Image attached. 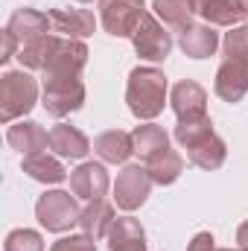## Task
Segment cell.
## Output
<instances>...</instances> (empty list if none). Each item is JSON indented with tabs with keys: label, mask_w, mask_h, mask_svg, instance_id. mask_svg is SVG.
<instances>
[{
	"label": "cell",
	"mask_w": 248,
	"mask_h": 251,
	"mask_svg": "<svg viewBox=\"0 0 248 251\" xmlns=\"http://www.w3.org/2000/svg\"><path fill=\"white\" fill-rule=\"evenodd\" d=\"M175 140L187 149V158L198 170H219L228 158L225 140L213 131L210 117L198 120H178L175 126Z\"/></svg>",
	"instance_id": "cell-1"
},
{
	"label": "cell",
	"mask_w": 248,
	"mask_h": 251,
	"mask_svg": "<svg viewBox=\"0 0 248 251\" xmlns=\"http://www.w3.org/2000/svg\"><path fill=\"white\" fill-rule=\"evenodd\" d=\"M167 88H170L167 76L158 67H134L128 73V88H125L128 111L143 123L155 120L167 105Z\"/></svg>",
	"instance_id": "cell-2"
},
{
	"label": "cell",
	"mask_w": 248,
	"mask_h": 251,
	"mask_svg": "<svg viewBox=\"0 0 248 251\" xmlns=\"http://www.w3.org/2000/svg\"><path fill=\"white\" fill-rule=\"evenodd\" d=\"M38 102V82L26 70H9L0 76V120L15 123Z\"/></svg>",
	"instance_id": "cell-3"
},
{
	"label": "cell",
	"mask_w": 248,
	"mask_h": 251,
	"mask_svg": "<svg viewBox=\"0 0 248 251\" xmlns=\"http://www.w3.org/2000/svg\"><path fill=\"white\" fill-rule=\"evenodd\" d=\"M35 216H38V222H41L47 231L64 234V231H70L73 225H79L82 210L76 207V199H73L70 193H64V190H47V193L38 199V204H35Z\"/></svg>",
	"instance_id": "cell-4"
},
{
	"label": "cell",
	"mask_w": 248,
	"mask_h": 251,
	"mask_svg": "<svg viewBox=\"0 0 248 251\" xmlns=\"http://www.w3.org/2000/svg\"><path fill=\"white\" fill-rule=\"evenodd\" d=\"M44 111L64 117L85 105V85L79 76H47L44 79Z\"/></svg>",
	"instance_id": "cell-5"
},
{
	"label": "cell",
	"mask_w": 248,
	"mask_h": 251,
	"mask_svg": "<svg viewBox=\"0 0 248 251\" xmlns=\"http://www.w3.org/2000/svg\"><path fill=\"white\" fill-rule=\"evenodd\" d=\"M143 15H146L143 0H99V21L105 32L114 38H131Z\"/></svg>",
	"instance_id": "cell-6"
},
{
	"label": "cell",
	"mask_w": 248,
	"mask_h": 251,
	"mask_svg": "<svg viewBox=\"0 0 248 251\" xmlns=\"http://www.w3.org/2000/svg\"><path fill=\"white\" fill-rule=\"evenodd\" d=\"M131 44H134V53L146 62H164L173 50V38L167 32V26L155 18V15H143V21L137 24L134 35H131Z\"/></svg>",
	"instance_id": "cell-7"
},
{
	"label": "cell",
	"mask_w": 248,
	"mask_h": 251,
	"mask_svg": "<svg viewBox=\"0 0 248 251\" xmlns=\"http://www.w3.org/2000/svg\"><path fill=\"white\" fill-rule=\"evenodd\" d=\"M152 184L155 181H152V176H149L146 167L128 164L123 173L117 176V181H114V201H117V207L120 210H137L149 199Z\"/></svg>",
	"instance_id": "cell-8"
},
{
	"label": "cell",
	"mask_w": 248,
	"mask_h": 251,
	"mask_svg": "<svg viewBox=\"0 0 248 251\" xmlns=\"http://www.w3.org/2000/svg\"><path fill=\"white\" fill-rule=\"evenodd\" d=\"M88 64V47L76 38H56V47L50 53V62L41 70L47 76H79Z\"/></svg>",
	"instance_id": "cell-9"
},
{
	"label": "cell",
	"mask_w": 248,
	"mask_h": 251,
	"mask_svg": "<svg viewBox=\"0 0 248 251\" xmlns=\"http://www.w3.org/2000/svg\"><path fill=\"white\" fill-rule=\"evenodd\" d=\"M213 91L225 102H240L248 94V59H225L216 70Z\"/></svg>",
	"instance_id": "cell-10"
},
{
	"label": "cell",
	"mask_w": 248,
	"mask_h": 251,
	"mask_svg": "<svg viewBox=\"0 0 248 251\" xmlns=\"http://www.w3.org/2000/svg\"><path fill=\"white\" fill-rule=\"evenodd\" d=\"M108 184H111L108 170L102 164H94V161H85V164H79L70 173V190H73V196H79L85 201L102 199L108 193Z\"/></svg>",
	"instance_id": "cell-11"
},
{
	"label": "cell",
	"mask_w": 248,
	"mask_h": 251,
	"mask_svg": "<svg viewBox=\"0 0 248 251\" xmlns=\"http://www.w3.org/2000/svg\"><path fill=\"white\" fill-rule=\"evenodd\" d=\"M173 111L178 120H198V117H207V91L193 82V79H181L175 88H173Z\"/></svg>",
	"instance_id": "cell-12"
},
{
	"label": "cell",
	"mask_w": 248,
	"mask_h": 251,
	"mask_svg": "<svg viewBox=\"0 0 248 251\" xmlns=\"http://www.w3.org/2000/svg\"><path fill=\"white\" fill-rule=\"evenodd\" d=\"M47 15H50L53 32H62L64 38L82 41V38L94 35V29H97V18L88 9H53Z\"/></svg>",
	"instance_id": "cell-13"
},
{
	"label": "cell",
	"mask_w": 248,
	"mask_h": 251,
	"mask_svg": "<svg viewBox=\"0 0 248 251\" xmlns=\"http://www.w3.org/2000/svg\"><path fill=\"white\" fill-rule=\"evenodd\" d=\"M6 29L18 38V47H24V44L35 41V38L47 35V29H53V24H50V15H44V12H38V9H26V6H24V9H18V12L9 18Z\"/></svg>",
	"instance_id": "cell-14"
},
{
	"label": "cell",
	"mask_w": 248,
	"mask_h": 251,
	"mask_svg": "<svg viewBox=\"0 0 248 251\" xmlns=\"http://www.w3.org/2000/svg\"><path fill=\"white\" fill-rule=\"evenodd\" d=\"M6 140H9L12 149L24 152V158H26V155L44 152L50 146V131H44L41 123H35V120H18V123L9 126Z\"/></svg>",
	"instance_id": "cell-15"
},
{
	"label": "cell",
	"mask_w": 248,
	"mask_h": 251,
	"mask_svg": "<svg viewBox=\"0 0 248 251\" xmlns=\"http://www.w3.org/2000/svg\"><path fill=\"white\" fill-rule=\"evenodd\" d=\"M131 146H134V155H140V161L149 164L170 149V134L158 123H140L131 131Z\"/></svg>",
	"instance_id": "cell-16"
},
{
	"label": "cell",
	"mask_w": 248,
	"mask_h": 251,
	"mask_svg": "<svg viewBox=\"0 0 248 251\" xmlns=\"http://www.w3.org/2000/svg\"><path fill=\"white\" fill-rule=\"evenodd\" d=\"M50 149L59 158H85L94 146H91V140L85 137L82 128H76L70 123H59L50 128Z\"/></svg>",
	"instance_id": "cell-17"
},
{
	"label": "cell",
	"mask_w": 248,
	"mask_h": 251,
	"mask_svg": "<svg viewBox=\"0 0 248 251\" xmlns=\"http://www.w3.org/2000/svg\"><path fill=\"white\" fill-rule=\"evenodd\" d=\"M190 3H193V12L213 26H237L246 18L240 0H190Z\"/></svg>",
	"instance_id": "cell-18"
},
{
	"label": "cell",
	"mask_w": 248,
	"mask_h": 251,
	"mask_svg": "<svg viewBox=\"0 0 248 251\" xmlns=\"http://www.w3.org/2000/svg\"><path fill=\"white\" fill-rule=\"evenodd\" d=\"M114 222H117V219H114V207H111L108 201H102V199L88 201V207H85L82 216H79V228H82V234H88L91 240H105Z\"/></svg>",
	"instance_id": "cell-19"
},
{
	"label": "cell",
	"mask_w": 248,
	"mask_h": 251,
	"mask_svg": "<svg viewBox=\"0 0 248 251\" xmlns=\"http://www.w3.org/2000/svg\"><path fill=\"white\" fill-rule=\"evenodd\" d=\"M181 50H184V56L190 59H207V56H213L216 53V47H219V32L213 29V26H204V24H193L190 29L181 32Z\"/></svg>",
	"instance_id": "cell-20"
},
{
	"label": "cell",
	"mask_w": 248,
	"mask_h": 251,
	"mask_svg": "<svg viewBox=\"0 0 248 251\" xmlns=\"http://www.w3.org/2000/svg\"><path fill=\"white\" fill-rule=\"evenodd\" d=\"M108 249L111 251H146V231L137 219L123 216L108 231Z\"/></svg>",
	"instance_id": "cell-21"
},
{
	"label": "cell",
	"mask_w": 248,
	"mask_h": 251,
	"mask_svg": "<svg viewBox=\"0 0 248 251\" xmlns=\"http://www.w3.org/2000/svg\"><path fill=\"white\" fill-rule=\"evenodd\" d=\"M94 152H97L105 164H125L128 155H134L131 134H125V131H120V128L102 131V134L94 140Z\"/></svg>",
	"instance_id": "cell-22"
},
{
	"label": "cell",
	"mask_w": 248,
	"mask_h": 251,
	"mask_svg": "<svg viewBox=\"0 0 248 251\" xmlns=\"http://www.w3.org/2000/svg\"><path fill=\"white\" fill-rule=\"evenodd\" d=\"M24 173L32 178V181H41V184H59L67 178V170L59 158L47 155V152H35V155H26L24 158Z\"/></svg>",
	"instance_id": "cell-23"
},
{
	"label": "cell",
	"mask_w": 248,
	"mask_h": 251,
	"mask_svg": "<svg viewBox=\"0 0 248 251\" xmlns=\"http://www.w3.org/2000/svg\"><path fill=\"white\" fill-rule=\"evenodd\" d=\"M152 9H155V18L164 21V26H170V29L184 32V29L193 26V15L196 12H193L190 0H155Z\"/></svg>",
	"instance_id": "cell-24"
},
{
	"label": "cell",
	"mask_w": 248,
	"mask_h": 251,
	"mask_svg": "<svg viewBox=\"0 0 248 251\" xmlns=\"http://www.w3.org/2000/svg\"><path fill=\"white\" fill-rule=\"evenodd\" d=\"M146 170H149V176H152L155 184L167 187V184H175V181L181 178V173H184V158H181L175 149H167L164 155H158L155 161H149Z\"/></svg>",
	"instance_id": "cell-25"
},
{
	"label": "cell",
	"mask_w": 248,
	"mask_h": 251,
	"mask_svg": "<svg viewBox=\"0 0 248 251\" xmlns=\"http://www.w3.org/2000/svg\"><path fill=\"white\" fill-rule=\"evenodd\" d=\"M56 38H59V35H50V32H47V35H41V38L24 44V47L18 50V62L24 64L26 70H44L47 62H50L53 47H56Z\"/></svg>",
	"instance_id": "cell-26"
},
{
	"label": "cell",
	"mask_w": 248,
	"mask_h": 251,
	"mask_svg": "<svg viewBox=\"0 0 248 251\" xmlns=\"http://www.w3.org/2000/svg\"><path fill=\"white\" fill-rule=\"evenodd\" d=\"M3 251H44V240L38 231H29V228H15L6 234V243Z\"/></svg>",
	"instance_id": "cell-27"
},
{
	"label": "cell",
	"mask_w": 248,
	"mask_h": 251,
	"mask_svg": "<svg viewBox=\"0 0 248 251\" xmlns=\"http://www.w3.org/2000/svg\"><path fill=\"white\" fill-rule=\"evenodd\" d=\"M222 47L228 59H248V26H231V32H225Z\"/></svg>",
	"instance_id": "cell-28"
},
{
	"label": "cell",
	"mask_w": 248,
	"mask_h": 251,
	"mask_svg": "<svg viewBox=\"0 0 248 251\" xmlns=\"http://www.w3.org/2000/svg\"><path fill=\"white\" fill-rule=\"evenodd\" d=\"M50 251H97V240H91L88 234H70L53 243Z\"/></svg>",
	"instance_id": "cell-29"
},
{
	"label": "cell",
	"mask_w": 248,
	"mask_h": 251,
	"mask_svg": "<svg viewBox=\"0 0 248 251\" xmlns=\"http://www.w3.org/2000/svg\"><path fill=\"white\" fill-rule=\"evenodd\" d=\"M187 251H216V240H213V234H210V231L196 234L193 243L187 246Z\"/></svg>",
	"instance_id": "cell-30"
},
{
	"label": "cell",
	"mask_w": 248,
	"mask_h": 251,
	"mask_svg": "<svg viewBox=\"0 0 248 251\" xmlns=\"http://www.w3.org/2000/svg\"><path fill=\"white\" fill-rule=\"evenodd\" d=\"M18 38L9 32V29H3V53H0V62H9L12 56H18Z\"/></svg>",
	"instance_id": "cell-31"
},
{
	"label": "cell",
	"mask_w": 248,
	"mask_h": 251,
	"mask_svg": "<svg viewBox=\"0 0 248 251\" xmlns=\"http://www.w3.org/2000/svg\"><path fill=\"white\" fill-rule=\"evenodd\" d=\"M237 243H240V249H248V222L240 225V231H237Z\"/></svg>",
	"instance_id": "cell-32"
},
{
	"label": "cell",
	"mask_w": 248,
	"mask_h": 251,
	"mask_svg": "<svg viewBox=\"0 0 248 251\" xmlns=\"http://www.w3.org/2000/svg\"><path fill=\"white\" fill-rule=\"evenodd\" d=\"M240 6H243V12H246V18H248V0H240Z\"/></svg>",
	"instance_id": "cell-33"
},
{
	"label": "cell",
	"mask_w": 248,
	"mask_h": 251,
	"mask_svg": "<svg viewBox=\"0 0 248 251\" xmlns=\"http://www.w3.org/2000/svg\"><path fill=\"white\" fill-rule=\"evenodd\" d=\"M216 251H248V249H216Z\"/></svg>",
	"instance_id": "cell-34"
},
{
	"label": "cell",
	"mask_w": 248,
	"mask_h": 251,
	"mask_svg": "<svg viewBox=\"0 0 248 251\" xmlns=\"http://www.w3.org/2000/svg\"><path fill=\"white\" fill-rule=\"evenodd\" d=\"M79 3H94V0H79Z\"/></svg>",
	"instance_id": "cell-35"
}]
</instances>
